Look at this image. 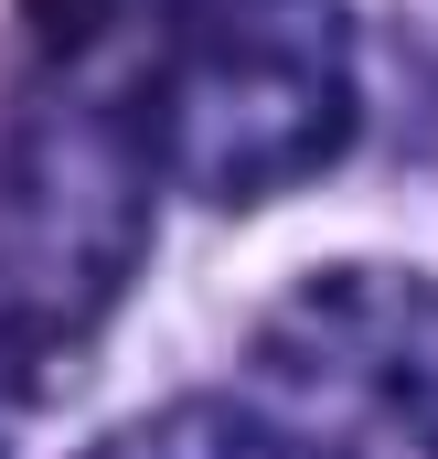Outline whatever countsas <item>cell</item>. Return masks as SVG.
Listing matches in <instances>:
<instances>
[{
  "label": "cell",
  "instance_id": "cell-1",
  "mask_svg": "<svg viewBox=\"0 0 438 459\" xmlns=\"http://www.w3.org/2000/svg\"><path fill=\"white\" fill-rule=\"evenodd\" d=\"M150 128L139 86L32 75L0 117V406L54 395L118 321L150 246Z\"/></svg>",
  "mask_w": 438,
  "mask_h": 459
},
{
  "label": "cell",
  "instance_id": "cell-2",
  "mask_svg": "<svg viewBox=\"0 0 438 459\" xmlns=\"http://www.w3.org/2000/svg\"><path fill=\"white\" fill-rule=\"evenodd\" d=\"M353 117L364 65L331 0H182L139 86L150 160L193 204L300 193L353 150Z\"/></svg>",
  "mask_w": 438,
  "mask_h": 459
},
{
  "label": "cell",
  "instance_id": "cell-3",
  "mask_svg": "<svg viewBox=\"0 0 438 459\" xmlns=\"http://www.w3.org/2000/svg\"><path fill=\"white\" fill-rule=\"evenodd\" d=\"M278 459H438V278L417 267H321L257 342L246 395Z\"/></svg>",
  "mask_w": 438,
  "mask_h": 459
},
{
  "label": "cell",
  "instance_id": "cell-4",
  "mask_svg": "<svg viewBox=\"0 0 438 459\" xmlns=\"http://www.w3.org/2000/svg\"><path fill=\"white\" fill-rule=\"evenodd\" d=\"M86 459H278L267 438H257V417L246 406H150V417H128V428H108Z\"/></svg>",
  "mask_w": 438,
  "mask_h": 459
}]
</instances>
